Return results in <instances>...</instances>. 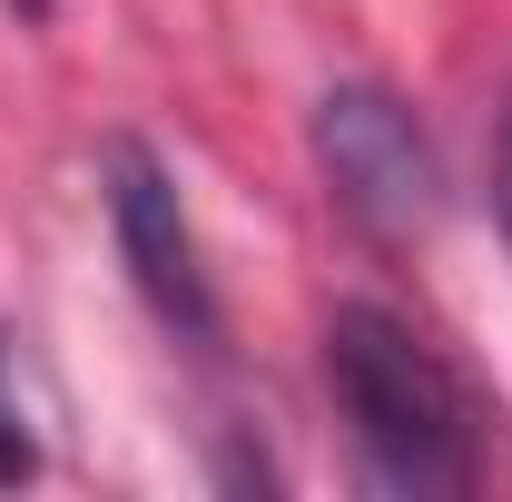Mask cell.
<instances>
[{"label": "cell", "mask_w": 512, "mask_h": 502, "mask_svg": "<svg viewBox=\"0 0 512 502\" xmlns=\"http://www.w3.org/2000/svg\"><path fill=\"white\" fill-rule=\"evenodd\" d=\"M325 394L355 443V473L394 502H453L493 473V404L444 345L384 296H345L325 315Z\"/></svg>", "instance_id": "obj_1"}, {"label": "cell", "mask_w": 512, "mask_h": 502, "mask_svg": "<svg viewBox=\"0 0 512 502\" xmlns=\"http://www.w3.org/2000/svg\"><path fill=\"white\" fill-rule=\"evenodd\" d=\"M0 10H10V20H30V30H40V20H50V10H60V0H0Z\"/></svg>", "instance_id": "obj_6"}, {"label": "cell", "mask_w": 512, "mask_h": 502, "mask_svg": "<svg viewBox=\"0 0 512 502\" xmlns=\"http://www.w3.org/2000/svg\"><path fill=\"white\" fill-rule=\"evenodd\" d=\"M493 217H503V247H512V99H503V138H493Z\"/></svg>", "instance_id": "obj_5"}, {"label": "cell", "mask_w": 512, "mask_h": 502, "mask_svg": "<svg viewBox=\"0 0 512 502\" xmlns=\"http://www.w3.org/2000/svg\"><path fill=\"white\" fill-rule=\"evenodd\" d=\"M316 178L335 197V217L375 247H414L444 217V148L414 119V99H394L384 79H335L306 119Z\"/></svg>", "instance_id": "obj_2"}, {"label": "cell", "mask_w": 512, "mask_h": 502, "mask_svg": "<svg viewBox=\"0 0 512 502\" xmlns=\"http://www.w3.org/2000/svg\"><path fill=\"white\" fill-rule=\"evenodd\" d=\"M99 207H109V247H119L138 306L158 315V335L188 345V355H217L227 345V306H217L207 247H197V217L178 197V168L148 138H109L99 148Z\"/></svg>", "instance_id": "obj_3"}, {"label": "cell", "mask_w": 512, "mask_h": 502, "mask_svg": "<svg viewBox=\"0 0 512 502\" xmlns=\"http://www.w3.org/2000/svg\"><path fill=\"white\" fill-rule=\"evenodd\" d=\"M30 473H40V434H30V414L10 394V335H0V493L30 483Z\"/></svg>", "instance_id": "obj_4"}]
</instances>
